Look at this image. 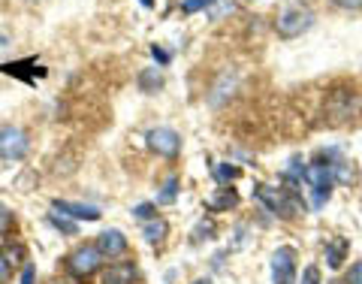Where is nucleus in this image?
Listing matches in <instances>:
<instances>
[{"label":"nucleus","mask_w":362,"mask_h":284,"mask_svg":"<svg viewBox=\"0 0 362 284\" xmlns=\"http://www.w3.org/2000/svg\"><path fill=\"white\" fill-rule=\"evenodd\" d=\"M344 251H347V242H344V239L329 242V245H326V263H329L332 269H338L341 260H344Z\"/></svg>","instance_id":"nucleus-16"},{"label":"nucleus","mask_w":362,"mask_h":284,"mask_svg":"<svg viewBox=\"0 0 362 284\" xmlns=\"http://www.w3.org/2000/svg\"><path fill=\"white\" fill-rule=\"evenodd\" d=\"M97 251L103 257H118L127 251V236L121 233V230H103L97 236Z\"/></svg>","instance_id":"nucleus-9"},{"label":"nucleus","mask_w":362,"mask_h":284,"mask_svg":"<svg viewBox=\"0 0 362 284\" xmlns=\"http://www.w3.org/2000/svg\"><path fill=\"white\" fill-rule=\"evenodd\" d=\"M154 209H157L154 203H139V206L133 209V215H136L139 221H151V218H157V212H154Z\"/></svg>","instance_id":"nucleus-23"},{"label":"nucleus","mask_w":362,"mask_h":284,"mask_svg":"<svg viewBox=\"0 0 362 284\" xmlns=\"http://www.w3.org/2000/svg\"><path fill=\"white\" fill-rule=\"evenodd\" d=\"M193 284H212V281H205V278H200V281H193Z\"/></svg>","instance_id":"nucleus-32"},{"label":"nucleus","mask_w":362,"mask_h":284,"mask_svg":"<svg viewBox=\"0 0 362 284\" xmlns=\"http://www.w3.org/2000/svg\"><path fill=\"white\" fill-rule=\"evenodd\" d=\"M347 284H362V260L350 266V272H347Z\"/></svg>","instance_id":"nucleus-27"},{"label":"nucleus","mask_w":362,"mask_h":284,"mask_svg":"<svg viewBox=\"0 0 362 284\" xmlns=\"http://www.w3.org/2000/svg\"><path fill=\"white\" fill-rule=\"evenodd\" d=\"M254 197L275 215V218H296L299 212H305V203L299 200V194L293 191V187L254 185Z\"/></svg>","instance_id":"nucleus-1"},{"label":"nucleus","mask_w":362,"mask_h":284,"mask_svg":"<svg viewBox=\"0 0 362 284\" xmlns=\"http://www.w3.org/2000/svg\"><path fill=\"white\" fill-rule=\"evenodd\" d=\"M239 206V194L232 191V187H218L214 194H209V200H205V209L209 212H230Z\"/></svg>","instance_id":"nucleus-10"},{"label":"nucleus","mask_w":362,"mask_h":284,"mask_svg":"<svg viewBox=\"0 0 362 284\" xmlns=\"http://www.w3.org/2000/svg\"><path fill=\"white\" fill-rule=\"evenodd\" d=\"M12 230V212L6 206H0V236H6Z\"/></svg>","instance_id":"nucleus-24"},{"label":"nucleus","mask_w":362,"mask_h":284,"mask_svg":"<svg viewBox=\"0 0 362 284\" xmlns=\"http://www.w3.org/2000/svg\"><path fill=\"white\" fill-rule=\"evenodd\" d=\"M163 88V70L160 67H145L139 73V91L142 94H157Z\"/></svg>","instance_id":"nucleus-14"},{"label":"nucleus","mask_w":362,"mask_h":284,"mask_svg":"<svg viewBox=\"0 0 362 284\" xmlns=\"http://www.w3.org/2000/svg\"><path fill=\"white\" fill-rule=\"evenodd\" d=\"M175 197H178V178L169 176L166 182H163V191L157 194V203L160 206H169V203H175Z\"/></svg>","instance_id":"nucleus-17"},{"label":"nucleus","mask_w":362,"mask_h":284,"mask_svg":"<svg viewBox=\"0 0 362 284\" xmlns=\"http://www.w3.org/2000/svg\"><path fill=\"white\" fill-rule=\"evenodd\" d=\"M31 67H37V64H33V61H19V64H3V67H0V70H3V73H10V76H21V79L33 82Z\"/></svg>","instance_id":"nucleus-19"},{"label":"nucleus","mask_w":362,"mask_h":284,"mask_svg":"<svg viewBox=\"0 0 362 284\" xmlns=\"http://www.w3.org/2000/svg\"><path fill=\"white\" fill-rule=\"evenodd\" d=\"M21 257H24L21 245H12V248H3V251H0V284H6L12 278V269L21 263Z\"/></svg>","instance_id":"nucleus-13"},{"label":"nucleus","mask_w":362,"mask_h":284,"mask_svg":"<svg viewBox=\"0 0 362 284\" xmlns=\"http://www.w3.org/2000/svg\"><path fill=\"white\" fill-rule=\"evenodd\" d=\"M31 151V140L21 127L3 124L0 127V158L3 160H21Z\"/></svg>","instance_id":"nucleus-4"},{"label":"nucleus","mask_w":362,"mask_h":284,"mask_svg":"<svg viewBox=\"0 0 362 284\" xmlns=\"http://www.w3.org/2000/svg\"><path fill=\"white\" fill-rule=\"evenodd\" d=\"M33 278H37V269H33V263H28L21 272V284H33Z\"/></svg>","instance_id":"nucleus-29"},{"label":"nucleus","mask_w":362,"mask_h":284,"mask_svg":"<svg viewBox=\"0 0 362 284\" xmlns=\"http://www.w3.org/2000/svg\"><path fill=\"white\" fill-rule=\"evenodd\" d=\"M308 187H311V206L314 209H323L326 200L332 194V185H335V176H332V163H311L305 167V178H302Z\"/></svg>","instance_id":"nucleus-3"},{"label":"nucleus","mask_w":362,"mask_h":284,"mask_svg":"<svg viewBox=\"0 0 362 284\" xmlns=\"http://www.w3.org/2000/svg\"><path fill=\"white\" fill-rule=\"evenodd\" d=\"M166 233H169V224L163 221V218H151V221L142 227L145 242H151V245H160L163 239H166Z\"/></svg>","instance_id":"nucleus-15"},{"label":"nucleus","mask_w":362,"mask_h":284,"mask_svg":"<svg viewBox=\"0 0 362 284\" xmlns=\"http://www.w3.org/2000/svg\"><path fill=\"white\" fill-rule=\"evenodd\" d=\"M236 176H239V167H232V163H218L214 167V178L218 182H232Z\"/></svg>","instance_id":"nucleus-20"},{"label":"nucleus","mask_w":362,"mask_h":284,"mask_svg":"<svg viewBox=\"0 0 362 284\" xmlns=\"http://www.w3.org/2000/svg\"><path fill=\"white\" fill-rule=\"evenodd\" d=\"M332 6H338V10H347V12H356L362 10V0H329Z\"/></svg>","instance_id":"nucleus-26"},{"label":"nucleus","mask_w":362,"mask_h":284,"mask_svg":"<svg viewBox=\"0 0 362 284\" xmlns=\"http://www.w3.org/2000/svg\"><path fill=\"white\" fill-rule=\"evenodd\" d=\"M10 46V37H3V33H0V49H6Z\"/></svg>","instance_id":"nucleus-30"},{"label":"nucleus","mask_w":362,"mask_h":284,"mask_svg":"<svg viewBox=\"0 0 362 284\" xmlns=\"http://www.w3.org/2000/svg\"><path fill=\"white\" fill-rule=\"evenodd\" d=\"M214 0H181V12H200V10H209Z\"/></svg>","instance_id":"nucleus-22"},{"label":"nucleus","mask_w":362,"mask_h":284,"mask_svg":"<svg viewBox=\"0 0 362 284\" xmlns=\"http://www.w3.org/2000/svg\"><path fill=\"white\" fill-rule=\"evenodd\" d=\"M272 281L275 284H296V248L281 245L272 254Z\"/></svg>","instance_id":"nucleus-7"},{"label":"nucleus","mask_w":362,"mask_h":284,"mask_svg":"<svg viewBox=\"0 0 362 284\" xmlns=\"http://www.w3.org/2000/svg\"><path fill=\"white\" fill-rule=\"evenodd\" d=\"M151 55H154V61L157 64H169V51H163L160 46H151Z\"/></svg>","instance_id":"nucleus-28"},{"label":"nucleus","mask_w":362,"mask_h":284,"mask_svg":"<svg viewBox=\"0 0 362 284\" xmlns=\"http://www.w3.org/2000/svg\"><path fill=\"white\" fill-rule=\"evenodd\" d=\"M311 28H314V10H308V6H302V3L284 6L278 12V19H275V33H278L281 40H296Z\"/></svg>","instance_id":"nucleus-2"},{"label":"nucleus","mask_w":362,"mask_h":284,"mask_svg":"<svg viewBox=\"0 0 362 284\" xmlns=\"http://www.w3.org/2000/svg\"><path fill=\"white\" fill-rule=\"evenodd\" d=\"M51 209L67 215L73 221H100V209L97 206H88V203H70V200H55Z\"/></svg>","instance_id":"nucleus-8"},{"label":"nucleus","mask_w":362,"mask_h":284,"mask_svg":"<svg viewBox=\"0 0 362 284\" xmlns=\"http://www.w3.org/2000/svg\"><path fill=\"white\" fill-rule=\"evenodd\" d=\"M302 284H320V269H317V266H305V272H302Z\"/></svg>","instance_id":"nucleus-25"},{"label":"nucleus","mask_w":362,"mask_h":284,"mask_svg":"<svg viewBox=\"0 0 362 284\" xmlns=\"http://www.w3.org/2000/svg\"><path fill=\"white\" fill-rule=\"evenodd\" d=\"M145 142L160 158H178V151H181V136L172 127H154V131L145 133Z\"/></svg>","instance_id":"nucleus-6"},{"label":"nucleus","mask_w":362,"mask_h":284,"mask_svg":"<svg viewBox=\"0 0 362 284\" xmlns=\"http://www.w3.org/2000/svg\"><path fill=\"white\" fill-rule=\"evenodd\" d=\"M49 221H51V227H58L60 233H67V236H76L79 233V227H76V221H70L67 215H58V212H51L49 215Z\"/></svg>","instance_id":"nucleus-18"},{"label":"nucleus","mask_w":362,"mask_h":284,"mask_svg":"<svg viewBox=\"0 0 362 284\" xmlns=\"http://www.w3.org/2000/svg\"><path fill=\"white\" fill-rule=\"evenodd\" d=\"M100 284H136V266L133 263H112L103 272Z\"/></svg>","instance_id":"nucleus-11"},{"label":"nucleus","mask_w":362,"mask_h":284,"mask_svg":"<svg viewBox=\"0 0 362 284\" xmlns=\"http://www.w3.org/2000/svg\"><path fill=\"white\" fill-rule=\"evenodd\" d=\"M100 260H103V254L97 251V245H82V248H76V251L67 257V269H70L76 278H88V275H94L100 269Z\"/></svg>","instance_id":"nucleus-5"},{"label":"nucleus","mask_w":362,"mask_h":284,"mask_svg":"<svg viewBox=\"0 0 362 284\" xmlns=\"http://www.w3.org/2000/svg\"><path fill=\"white\" fill-rule=\"evenodd\" d=\"M139 3L145 6V10H154V0H139Z\"/></svg>","instance_id":"nucleus-31"},{"label":"nucleus","mask_w":362,"mask_h":284,"mask_svg":"<svg viewBox=\"0 0 362 284\" xmlns=\"http://www.w3.org/2000/svg\"><path fill=\"white\" fill-rule=\"evenodd\" d=\"M212 236H214V224L212 221H200V224H196L193 242H205V239H212Z\"/></svg>","instance_id":"nucleus-21"},{"label":"nucleus","mask_w":362,"mask_h":284,"mask_svg":"<svg viewBox=\"0 0 362 284\" xmlns=\"http://www.w3.org/2000/svg\"><path fill=\"white\" fill-rule=\"evenodd\" d=\"M326 109H329V115H335V118L350 115V112L356 109V100H353V91H344V88L332 91V97H329V103H326Z\"/></svg>","instance_id":"nucleus-12"}]
</instances>
